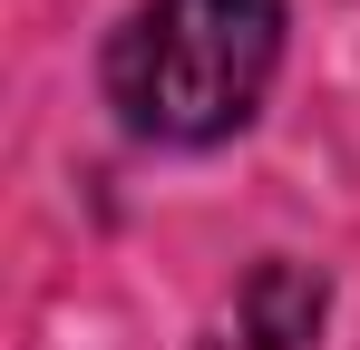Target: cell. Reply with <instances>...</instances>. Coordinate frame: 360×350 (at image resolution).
I'll return each instance as SVG.
<instances>
[{"label":"cell","instance_id":"obj_1","mask_svg":"<svg viewBox=\"0 0 360 350\" xmlns=\"http://www.w3.org/2000/svg\"><path fill=\"white\" fill-rule=\"evenodd\" d=\"M283 68V0H146L108 49V98L156 146H214Z\"/></svg>","mask_w":360,"mask_h":350},{"label":"cell","instance_id":"obj_2","mask_svg":"<svg viewBox=\"0 0 360 350\" xmlns=\"http://www.w3.org/2000/svg\"><path fill=\"white\" fill-rule=\"evenodd\" d=\"M311 321H321V283L292 273V263H263L253 292H243V331H253V350H302Z\"/></svg>","mask_w":360,"mask_h":350}]
</instances>
